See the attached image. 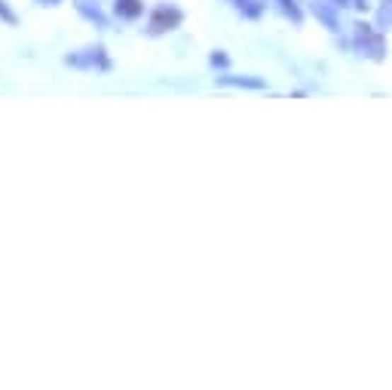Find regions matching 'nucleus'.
<instances>
[{
    "mask_svg": "<svg viewBox=\"0 0 392 390\" xmlns=\"http://www.w3.org/2000/svg\"><path fill=\"white\" fill-rule=\"evenodd\" d=\"M166 22H178V13H166V9H156V16H154V22H151V31H166Z\"/></svg>",
    "mask_w": 392,
    "mask_h": 390,
    "instance_id": "nucleus-1",
    "label": "nucleus"
},
{
    "mask_svg": "<svg viewBox=\"0 0 392 390\" xmlns=\"http://www.w3.org/2000/svg\"><path fill=\"white\" fill-rule=\"evenodd\" d=\"M117 13L126 16V18H135L142 13V4H138V0H117Z\"/></svg>",
    "mask_w": 392,
    "mask_h": 390,
    "instance_id": "nucleus-2",
    "label": "nucleus"
},
{
    "mask_svg": "<svg viewBox=\"0 0 392 390\" xmlns=\"http://www.w3.org/2000/svg\"><path fill=\"white\" fill-rule=\"evenodd\" d=\"M0 16H4L6 22H16V16H13V13H9V9L4 6V0H0Z\"/></svg>",
    "mask_w": 392,
    "mask_h": 390,
    "instance_id": "nucleus-3",
    "label": "nucleus"
},
{
    "mask_svg": "<svg viewBox=\"0 0 392 390\" xmlns=\"http://www.w3.org/2000/svg\"><path fill=\"white\" fill-rule=\"evenodd\" d=\"M46 4H55V0H46Z\"/></svg>",
    "mask_w": 392,
    "mask_h": 390,
    "instance_id": "nucleus-4",
    "label": "nucleus"
}]
</instances>
